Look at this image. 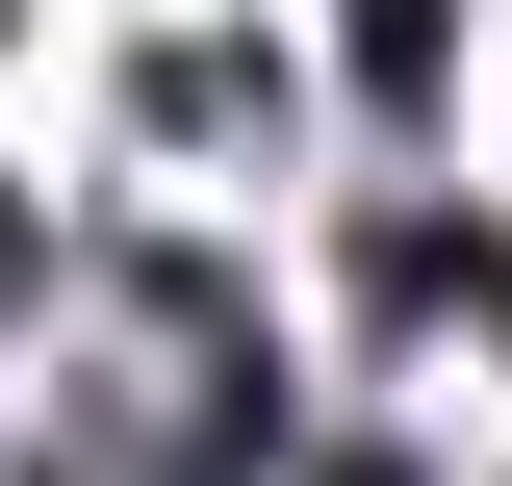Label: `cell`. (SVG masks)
<instances>
[{"mask_svg":"<svg viewBox=\"0 0 512 486\" xmlns=\"http://www.w3.org/2000/svg\"><path fill=\"white\" fill-rule=\"evenodd\" d=\"M359 103H384V128L436 103V0H359Z\"/></svg>","mask_w":512,"mask_h":486,"instance_id":"1","label":"cell"},{"mask_svg":"<svg viewBox=\"0 0 512 486\" xmlns=\"http://www.w3.org/2000/svg\"><path fill=\"white\" fill-rule=\"evenodd\" d=\"M333 486H410V461H333Z\"/></svg>","mask_w":512,"mask_h":486,"instance_id":"2","label":"cell"}]
</instances>
